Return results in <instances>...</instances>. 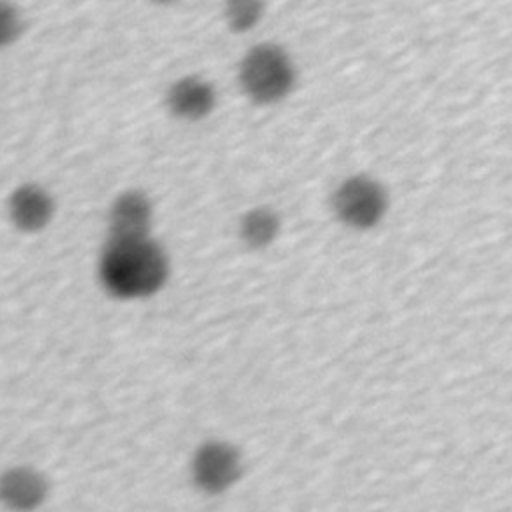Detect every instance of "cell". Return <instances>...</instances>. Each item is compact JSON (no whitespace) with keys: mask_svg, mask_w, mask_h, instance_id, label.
Returning a JSON list of instances; mask_svg holds the SVG:
<instances>
[{"mask_svg":"<svg viewBox=\"0 0 512 512\" xmlns=\"http://www.w3.org/2000/svg\"><path fill=\"white\" fill-rule=\"evenodd\" d=\"M96 276L102 290L116 300H144L158 294L170 278V258L152 236L106 238Z\"/></svg>","mask_w":512,"mask_h":512,"instance_id":"6da1fadb","label":"cell"},{"mask_svg":"<svg viewBox=\"0 0 512 512\" xmlns=\"http://www.w3.org/2000/svg\"><path fill=\"white\" fill-rule=\"evenodd\" d=\"M298 72L292 56L274 42L254 44L238 64V84L248 100L270 106L296 88Z\"/></svg>","mask_w":512,"mask_h":512,"instance_id":"7a4b0ae2","label":"cell"},{"mask_svg":"<svg viewBox=\"0 0 512 512\" xmlns=\"http://www.w3.org/2000/svg\"><path fill=\"white\" fill-rule=\"evenodd\" d=\"M332 212L338 222L352 230H370L378 226L388 212L386 188L368 174L344 178L332 192Z\"/></svg>","mask_w":512,"mask_h":512,"instance_id":"3957f363","label":"cell"},{"mask_svg":"<svg viewBox=\"0 0 512 512\" xmlns=\"http://www.w3.org/2000/svg\"><path fill=\"white\" fill-rule=\"evenodd\" d=\"M242 476V456L226 440H206L190 458V482L206 496L230 490Z\"/></svg>","mask_w":512,"mask_h":512,"instance_id":"277c9868","label":"cell"},{"mask_svg":"<svg viewBox=\"0 0 512 512\" xmlns=\"http://www.w3.org/2000/svg\"><path fill=\"white\" fill-rule=\"evenodd\" d=\"M56 214L52 192L38 182H22L14 186L6 198V218L10 226L22 234H40Z\"/></svg>","mask_w":512,"mask_h":512,"instance_id":"5b68a950","label":"cell"},{"mask_svg":"<svg viewBox=\"0 0 512 512\" xmlns=\"http://www.w3.org/2000/svg\"><path fill=\"white\" fill-rule=\"evenodd\" d=\"M50 498L48 476L32 464H14L0 472V508L36 512Z\"/></svg>","mask_w":512,"mask_h":512,"instance_id":"8992f818","label":"cell"},{"mask_svg":"<svg viewBox=\"0 0 512 512\" xmlns=\"http://www.w3.org/2000/svg\"><path fill=\"white\" fill-rule=\"evenodd\" d=\"M154 206L150 196L140 188L118 192L106 214V238H144L152 236Z\"/></svg>","mask_w":512,"mask_h":512,"instance_id":"52a82bcc","label":"cell"},{"mask_svg":"<svg viewBox=\"0 0 512 512\" xmlns=\"http://www.w3.org/2000/svg\"><path fill=\"white\" fill-rule=\"evenodd\" d=\"M218 104L216 88L210 80L198 74H186L176 78L166 94L164 106L166 110L184 122H198L208 118Z\"/></svg>","mask_w":512,"mask_h":512,"instance_id":"ba28073f","label":"cell"},{"mask_svg":"<svg viewBox=\"0 0 512 512\" xmlns=\"http://www.w3.org/2000/svg\"><path fill=\"white\" fill-rule=\"evenodd\" d=\"M282 222L276 210L268 206H254L240 216L238 236L250 250L268 248L280 234Z\"/></svg>","mask_w":512,"mask_h":512,"instance_id":"9c48e42d","label":"cell"},{"mask_svg":"<svg viewBox=\"0 0 512 512\" xmlns=\"http://www.w3.org/2000/svg\"><path fill=\"white\" fill-rule=\"evenodd\" d=\"M264 12H266L264 0H224V6H222V18L226 26L236 34L254 30L264 18Z\"/></svg>","mask_w":512,"mask_h":512,"instance_id":"30bf717a","label":"cell"},{"mask_svg":"<svg viewBox=\"0 0 512 512\" xmlns=\"http://www.w3.org/2000/svg\"><path fill=\"white\" fill-rule=\"evenodd\" d=\"M24 32V16L16 2L0 0V50L10 48Z\"/></svg>","mask_w":512,"mask_h":512,"instance_id":"8fae6325","label":"cell"},{"mask_svg":"<svg viewBox=\"0 0 512 512\" xmlns=\"http://www.w3.org/2000/svg\"><path fill=\"white\" fill-rule=\"evenodd\" d=\"M150 4H154V6H172V4H176L178 0H148Z\"/></svg>","mask_w":512,"mask_h":512,"instance_id":"7c38bea8","label":"cell"}]
</instances>
